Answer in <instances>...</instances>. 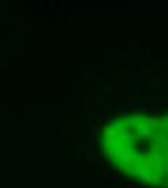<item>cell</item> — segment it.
<instances>
[{
	"label": "cell",
	"mask_w": 168,
	"mask_h": 188,
	"mask_svg": "<svg viewBox=\"0 0 168 188\" xmlns=\"http://www.w3.org/2000/svg\"><path fill=\"white\" fill-rule=\"evenodd\" d=\"M102 150L125 174L168 187V116L109 120L102 132Z\"/></svg>",
	"instance_id": "1"
}]
</instances>
